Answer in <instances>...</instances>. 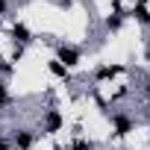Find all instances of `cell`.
I'll return each mask as SVG.
<instances>
[{
	"label": "cell",
	"instance_id": "8fae6325",
	"mask_svg": "<svg viewBox=\"0 0 150 150\" xmlns=\"http://www.w3.org/2000/svg\"><path fill=\"white\" fill-rule=\"evenodd\" d=\"M6 12V0H0V15H3Z\"/></svg>",
	"mask_w": 150,
	"mask_h": 150
},
{
	"label": "cell",
	"instance_id": "5b68a950",
	"mask_svg": "<svg viewBox=\"0 0 150 150\" xmlns=\"http://www.w3.org/2000/svg\"><path fill=\"white\" fill-rule=\"evenodd\" d=\"M115 129H118V135H127L129 132V121L127 118H115Z\"/></svg>",
	"mask_w": 150,
	"mask_h": 150
},
{
	"label": "cell",
	"instance_id": "6da1fadb",
	"mask_svg": "<svg viewBox=\"0 0 150 150\" xmlns=\"http://www.w3.org/2000/svg\"><path fill=\"white\" fill-rule=\"evenodd\" d=\"M59 62H65V68H74L80 62V53L74 47H59Z\"/></svg>",
	"mask_w": 150,
	"mask_h": 150
},
{
	"label": "cell",
	"instance_id": "277c9868",
	"mask_svg": "<svg viewBox=\"0 0 150 150\" xmlns=\"http://www.w3.org/2000/svg\"><path fill=\"white\" fill-rule=\"evenodd\" d=\"M12 35H15V41H21V44L30 41V30H27L24 24H15V27H12Z\"/></svg>",
	"mask_w": 150,
	"mask_h": 150
},
{
	"label": "cell",
	"instance_id": "4fadbf2b",
	"mask_svg": "<svg viewBox=\"0 0 150 150\" xmlns=\"http://www.w3.org/2000/svg\"><path fill=\"white\" fill-rule=\"evenodd\" d=\"M0 150H9V147H6V141H0Z\"/></svg>",
	"mask_w": 150,
	"mask_h": 150
},
{
	"label": "cell",
	"instance_id": "8992f818",
	"mask_svg": "<svg viewBox=\"0 0 150 150\" xmlns=\"http://www.w3.org/2000/svg\"><path fill=\"white\" fill-rule=\"evenodd\" d=\"M50 71L56 74V77H68V68H65V65H62L59 59H56V62H50Z\"/></svg>",
	"mask_w": 150,
	"mask_h": 150
},
{
	"label": "cell",
	"instance_id": "ba28073f",
	"mask_svg": "<svg viewBox=\"0 0 150 150\" xmlns=\"http://www.w3.org/2000/svg\"><path fill=\"white\" fill-rule=\"evenodd\" d=\"M106 27H109V30H118V27H121V15H115V18H106Z\"/></svg>",
	"mask_w": 150,
	"mask_h": 150
},
{
	"label": "cell",
	"instance_id": "9a60e30c",
	"mask_svg": "<svg viewBox=\"0 0 150 150\" xmlns=\"http://www.w3.org/2000/svg\"><path fill=\"white\" fill-rule=\"evenodd\" d=\"M138 3H144V0H138Z\"/></svg>",
	"mask_w": 150,
	"mask_h": 150
},
{
	"label": "cell",
	"instance_id": "3957f363",
	"mask_svg": "<svg viewBox=\"0 0 150 150\" xmlns=\"http://www.w3.org/2000/svg\"><path fill=\"white\" fill-rule=\"evenodd\" d=\"M44 127H47V132H56V129L62 127V115H59V112H47V118H44Z\"/></svg>",
	"mask_w": 150,
	"mask_h": 150
},
{
	"label": "cell",
	"instance_id": "52a82bcc",
	"mask_svg": "<svg viewBox=\"0 0 150 150\" xmlns=\"http://www.w3.org/2000/svg\"><path fill=\"white\" fill-rule=\"evenodd\" d=\"M132 15H135V18H138L141 24H150V12H147L144 6H135V12H132Z\"/></svg>",
	"mask_w": 150,
	"mask_h": 150
},
{
	"label": "cell",
	"instance_id": "7a4b0ae2",
	"mask_svg": "<svg viewBox=\"0 0 150 150\" xmlns=\"http://www.w3.org/2000/svg\"><path fill=\"white\" fill-rule=\"evenodd\" d=\"M15 144H18V150H30L33 147V132L30 129H18L15 132Z\"/></svg>",
	"mask_w": 150,
	"mask_h": 150
},
{
	"label": "cell",
	"instance_id": "7c38bea8",
	"mask_svg": "<svg viewBox=\"0 0 150 150\" xmlns=\"http://www.w3.org/2000/svg\"><path fill=\"white\" fill-rule=\"evenodd\" d=\"M3 71H9V65H3V59H0V74H3Z\"/></svg>",
	"mask_w": 150,
	"mask_h": 150
},
{
	"label": "cell",
	"instance_id": "30bf717a",
	"mask_svg": "<svg viewBox=\"0 0 150 150\" xmlns=\"http://www.w3.org/2000/svg\"><path fill=\"white\" fill-rule=\"evenodd\" d=\"M74 150H91V147H88L86 141H80V144H77V147H74Z\"/></svg>",
	"mask_w": 150,
	"mask_h": 150
},
{
	"label": "cell",
	"instance_id": "5bb4252c",
	"mask_svg": "<svg viewBox=\"0 0 150 150\" xmlns=\"http://www.w3.org/2000/svg\"><path fill=\"white\" fill-rule=\"evenodd\" d=\"M147 91H150V83H147Z\"/></svg>",
	"mask_w": 150,
	"mask_h": 150
},
{
	"label": "cell",
	"instance_id": "9c48e42d",
	"mask_svg": "<svg viewBox=\"0 0 150 150\" xmlns=\"http://www.w3.org/2000/svg\"><path fill=\"white\" fill-rule=\"evenodd\" d=\"M3 103H6V88L0 86V106H3Z\"/></svg>",
	"mask_w": 150,
	"mask_h": 150
}]
</instances>
